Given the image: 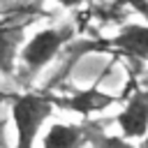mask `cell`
<instances>
[{
    "mask_svg": "<svg viewBox=\"0 0 148 148\" xmlns=\"http://www.w3.org/2000/svg\"><path fill=\"white\" fill-rule=\"evenodd\" d=\"M88 143H92V148H134L130 139L125 136H111V134H104L99 130H92L88 132Z\"/></svg>",
    "mask_w": 148,
    "mask_h": 148,
    "instance_id": "cell-8",
    "label": "cell"
},
{
    "mask_svg": "<svg viewBox=\"0 0 148 148\" xmlns=\"http://www.w3.org/2000/svg\"><path fill=\"white\" fill-rule=\"evenodd\" d=\"M120 127V136L125 139H143L148 132V90H136L127 99L125 109L116 116Z\"/></svg>",
    "mask_w": 148,
    "mask_h": 148,
    "instance_id": "cell-3",
    "label": "cell"
},
{
    "mask_svg": "<svg viewBox=\"0 0 148 148\" xmlns=\"http://www.w3.org/2000/svg\"><path fill=\"white\" fill-rule=\"evenodd\" d=\"M69 37H72V28H44V30L35 32L28 42L21 44L18 58H21L23 67L30 74L39 72L58 56V51L65 46V42Z\"/></svg>",
    "mask_w": 148,
    "mask_h": 148,
    "instance_id": "cell-2",
    "label": "cell"
},
{
    "mask_svg": "<svg viewBox=\"0 0 148 148\" xmlns=\"http://www.w3.org/2000/svg\"><path fill=\"white\" fill-rule=\"evenodd\" d=\"M62 7H79V5H83V2H88V0H58Z\"/></svg>",
    "mask_w": 148,
    "mask_h": 148,
    "instance_id": "cell-9",
    "label": "cell"
},
{
    "mask_svg": "<svg viewBox=\"0 0 148 148\" xmlns=\"http://www.w3.org/2000/svg\"><path fill=\"white\" fill-rule=\"evenodd\" d=\"M109 46H113L116 51H120L130 58L146 60L148 58V25H141V23L125 25L116 37H111Z\"/></svg>",
    "mask_w": 148,
    "mask_h": 148,
    "instance_id": "cell-5",
    "label": "cell"
},
{
    "mask_svg": "<svg viewBox=\"0 0 148 148\" xmlns=\"http://www.w3.org/2000/svg\"><path fill=\"white\" fill-rule=\"evenodd\" d=\"M53 97L37 92H21L12 97V120L16 132L14 148H35L44 123L53 113Z\"/></svg>",
    "mask_w": 148,
    "mask_h": 148,
    "instance_id": "cell-1",
    "label": "cell"
},
{
    "mask_svg": "<svg viewBox=\"0 0 148 148\" xmlns=\"http://www.w3.org/2000/svg\"><path fill=\"white\" fill-rule=\"evenodd\" d=\"M53 102H56V106H62V109L74 111L79 116H90L95 111H104L106 106L116 104L118 97L109 95V92H102L99 88H88V90H76V92H72L67 97H60V99L53 97Z\"/></svg>",
    "mask_w": 148,
    "mask_h": 148,
    "instance_id": "cell-4",
    "label": "cell"
},
{
    "mask_svg": "<svg viewBox=\"0 0 148 148\" xmlns=\"http://www.w3.org/2000/svg\"><path fill=\"white\" fill-rule=\"evenodd\" d=\"M23 44V25H0V74H12Z\"/></svg>",
    "mask_w": 148,
    "mask_h": 148,
    "instance_id": "cell-7",
    "label": "cell"
},
{
    "mask_svg": "<svg viewBox=\"0 0 148 148\" xmlns=\"http://www.w3.org/2000/svg\"><path fill=\"white\" fill-rule=\"evenodd\" d=\"M88 132H90L88 125L53 123L46 130L42 148H83L88 143Z\"/></svg>",
    "mask_w": 148,
    "mask_h": 148,
    "instance_id": "cell-6",
    "label": "cell"
}]
</instances>
